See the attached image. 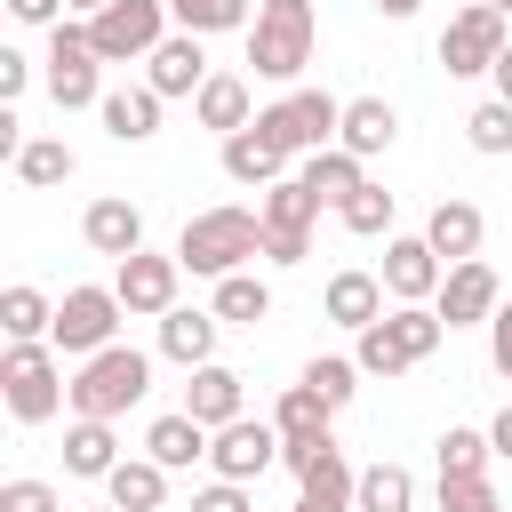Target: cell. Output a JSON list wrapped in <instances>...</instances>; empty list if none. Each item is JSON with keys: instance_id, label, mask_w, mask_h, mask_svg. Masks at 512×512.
Wrapping results in <instances>:
<instances>
[{"instance_id": "obj_37", "label": "cell", "mask_w": 512, "mask_h": 512, "mask_svg": "<svg viewBox=\"0 0 512 512\" xmlns=\"http://www.w3.org/2000/svg\"><path fill=\"white\" fill-rule=\"evenodd\" d=\"M432 464H440V480H472V472H488V464H496V440H488V432H472V424H448V432L432 440Z\"/></svg>"}, {"instance_id": "obj_39", "label": "cell", "mask_w": 512, "mask_h": 512, "mask_svg": "<svg viewBox=\"0 0 512 512\" xmlns=\"http://www.w3.org/2000/svg\"><path fill=\"white\" fill-rule=\"evenodd\" d=\"M304 384H312L328 408H352V392H360V360H344V352H320V360H304Z\"/></svg>"}, {"instance_id": "obj_17", "label": "cell", "mask_w": 512, "mask_h": 512, "mask_svg": "<svg viewBox=\"0 0 512 512\" xmlns=\"http://www.w3.org/2000/svg\"><path fill=\"white\" fill-rule=\"evenodd\" d=\"M80 240H88L96 256H112V264H120V256H136V248H144V208H136V200H120V192H104V200H88V208H80Z\"/></svg>"}, {"instance_id": "obj_31", "label": "cell", "mask_w": 512, "mask_h": 512, "mask_svg": "<svg viewBox=\"0 0 512 512\" xmlns=\"http://www.w3.org/2000/svg\"><path fill=\"white\" fill-rule=\"evenodd\" d=\"M272 424H280V448H296V440H328V424H336V408L296 376L288 392H280V408H272Z\"/></svg>"}, {"instance_id": "obj_5", "label": "cell", "mask_w": 512, "mask_h": 512, "mask_svg": "<svg viewBox=\"0 0 512 512\" xmlns=\"http://www.w3.org/2000/svg\"><path fill=\"white\" fill-rule=\"evenodd\" d=\"M144 392H152V352H136V344H104L72 368V416H112L120 424Z\"/></svg>"}, {"instance_id": "obj_10", "label": "cell", "mask_w": 512, "mask_h": 512, "mask_svg": "<svg viewBox=\"0 0 512 512\" xmlns=\"http://www.w3.org/2000/svg\"><path fill=\"white\" fill-rule=\"evenodd\" d=\"M120 320H128V304H120V288H96V280H80V288H64L56 296V352L64 360H88V352H104V344H120Z\"/></svg>"}, {"instance_id": "obj_36", "label": "cell", "mask_w": 512, "mask_h": 512, "mask_svg": "<svg viewBox=\"0 0 512 512\" xmlns=\"http://www.w3.org/2000/svg\"><path fill=\"white\" fill-rule=\"evenodd\" d=\"M392 216H400V200H392L384 184H360V192L336 200V224H344L352 240H392Z\"/></svg>"}, {"instance_id": "obj_46", "label": "cell", "mask_w": 512, "mask_h": 512, "mask_svg": "<svg viewBox=\"0 0 512 512\" xmlns=\"http://www.w3.org/2000/svg\"><path fill=\"white\" fill-rule=\"evenodd\" d=\"M8 16H16V24H64L72 8H64V0H8Z\"/></svg>"}, {"instance_id": "obj_18", "label": "cell", "mask_w": 512, "mask_h": 512, "mask_svg": "<svg viewBox=\"0 0 512 512\" xmlns=\"http://www.w3.org/2000/svg\"><path fill=\"white\" fill-rule=\"evenodd\" d=\"M160 88L152 80H136V88H104V104H96V120H104V136L112 144H152L160 136Z\"/></svg>"}, {"instance_id": "obj_14", "label": "cell", "mask_w": 512, "mask_h": 512, "mask_svg": "<svg viewBox=\"0 0 512 512\" xmlns=\"http://www.w3.org/2000/svg\"><path fill=\"white\" fill-rule=\"evenodd\" d=\"M376 272H384V296H392V304H432L440 280H448V256H440L424 232H392Z\"/></svg>"}, {"instance_id": "obj_16", "label": "cell", "mask_w": 512, "mask_h": 512, "mask_svg": "<svg viewBox=\"0 0 512 512\" xmlns=\"http://www.w3.org/2000/svg\"><path fill=\"white\" fill-rule=\"evenodd\" d=\"M144 80H152L160 96H200V88H208V40H200V32H168V40L144 56Z\"/></svg>"}, {"instance_id": "obj_44", "label": "cell", "mask_w": 512, "mask_h": 512, "mask_svg": "<svg viewBox=\"0 0 512 512\" xmlns=\"http://www.w3.org/2000/svg\"><path fill=\"white\" fill-rule=\"evenodd\" d=\"M488 368L496 376H512V296L496 304V320H488Z\"/></svg>"}, {"instance_id": "obj_48", "label": "cell", "mask_w": 512, "mask_h": 512, "mask_svg": "<svg viewBox=\"0 0 512 512\" xmlns=\"http://www.w3.org/2000/svg\"><path fill=\"white\" fill-rule=\"evenodd\" d=\"M416 8H424V0H376V16H384V24H408Z\"/></svg>"}, {"instance_id": "obj_47", "label": "cell", "mask_w": 512, "mask_h": 512, "mask_svg": "<svg viewBox=\"0 0 512 512\" xmlns=\"http://www.w3.org/2000/svg\"><path fill=\"white\" fill-rule=\"evenodd\" d=\"M488 440H496V456H504V464H512V400H504V408H496V416H488Z\"/></svg>"}, {"instance_id": "obj_20", "label": "cell", "mask_w": 512, "mask_h": 512, "mask_svg": "<svg viewBox=\"0 0 512 512\" xmlns=\"http://www.w3.org/2000/svg\"><path fill=\"white\" fill-rule=\"evenodd\" d=\"M288 168H296V160H288V152H280V144H272V136L256 128V120L224 136V176H232V184H248V192H264V184H280Z\"/></svg>"}, {"instance_id": "obj_11", "label": "cell", "mask_w": 512, "mask_h": 512, "mask_svg": "<svg viewBox=\"0 0 512 512\" xmlns=\"http://www.w3.org/2000/svg\"><path fill=\"white\" fill-rule=\"evenodd\" d=\"M512 16L504 8H488V0H472V8H456L448 24H440V72L448 80H480V72H496V56H504V32Z\"/></svg>"}, {"instance_id": "obj_24", "label": "cell", "mask_w": 512, "mask_h": 512, "mask_svg": "<svg viewBox=\"0 0 512 512\" xmlns=\"http://www.w3.org/2000/svg\"><path fill=\"white\" fill-rule=\"evenodd\" d=\"M144 456H160L168 472H192V464H208V424L192 408H168L144 424Z\"/></svg>"}, {"instance_id": "obj_19", "label": "cell", "mask_w": 512, "mask_h": 512, "mask_svg": "<svg viewBox=\"0 0 512 512\" xmlns=\"http://www.w3.org/2000/svg\"><path fill=\"white\" fill-rule=\"evenodd\" d=\"M184 408L216 432V424H232V416H248V384H240V368H224V360H208V368H184Z\"/></svg>"}, {"instance_id": "obj_49", "label": "cell", "mask_w": 512, "mask_h": 512, "mask_svg": "<svg viewBox=\"0 0 512 512\" xmlns=\"http://www.w3.org/2000/svg\"><path fill=\"white\" fill-rule=\"evenodd\" d=\"M488 80H496V96L512 104V40H504V56H496V72H488Z\"/></svg>"}, {"instance_id": "obj_53", "label": "cell", "mask_w": 512, "mask_h": 512, "mask_svg": "<svg viewBox=\"0 0 512 512\" xmlns=\"http://www.w3.org/2000/svg\"><path fill=\"white\" fill-rule=\"evenodd\" d=\"M488 8H504V16H512V0H488Z\"/></svg>"}, {"instance_id": "obj_45", "label": "cell", "mask_w": 512, "mask_h": 512, "mask_svg": "<svg viewBox=\"0 0 512 512\" xmlns=\"http://www.w3.org/2000/svg\"><path fill=\"white\" fill-rule=\"evenodd\" d=\"M24 88H32V56L24 48H0V104H16Z\"/></svg>"}, {"instance_id": "obj_22", "label": "cell", "mask_w": 512, "mask_h": 512, "mask_svg": "<svg viewBox=\"0 0 512 512\" xmlns=\"http://www.w3.org/2000/svg\"><path fill=\"white\" fill-rule=\"evenodd\" d=\"M216 336H224V320L200 312V304L160 312V360H176V368H208L216 360Z\"/></svg>"}, {"instance_id": "obj_41", "label": "cell", "mask_w": 512, "mask_h": 512, "mask_svg": "<svg viewBox=\"0 0 512 512\" xmlns=\"http://www.w3.org/2000/svg\"><path fill=\"white\" fill-rule=\"evenodd\" d=\"M440 512H504V496L488 472H472V480H440Z\"/></svg>"}, {"instance_id": "obj_34", "label": "cell", "mask_w": 512, "mask_h": 512, "mask_svg": "<svg viewBox=\"0 0 512 512\" xmlns=\"http://www.w3.org/2000/svg\"><path fill=\"white\" fill-rule=\"evenodd\" d=\"M352 512H416V472L408 464H360V496H352Z\"/></svg>"}, {"instance_id": "obj_51", "label": "cell", "mask_w": 512, "mask_h": 512, "mask_svg": "<svg viewBox=\"0 0 512 512\" xmlns=\"http://www.w3.org/2000/svg\"><path fill=\"white\" fill-rule=\"evenodd\" d=\"M296 512H344V504H312V496H296Z\"/></svg>"}, {"instance_id": "obj_33", "label": "cell", "mask_w": 512, "mask_h": 512, "mask_svg": "<svg viewBox=\"0 0 512 512\" xmlns=\"http://www.w3.org/2000/svg\"><path fill=\"white\" fill-rule=\"evenodd\" d=\"M296 496H312V504H344V512H352V496H360V472L344 464V448H336V440H328V448H320V456L296 472Z\"/></svg>"}, {"instance_id": "obj_15", "label": "cell", "mask_w": 512, "mask_h": 512, "mask_svg": "<svg viewBox=\"0 0 512 512\" xmlns=\"http://www.w3.org/2000/svg\"><path fill=\"white\" fill-rule=\"evenodd\" d=\"M496 304H504V280H496V264H488V256L448 264V280H440V296H432V312L448 320V336H456V328H488V320H496Z\"/></svg>"}, {"instance_id": "obj_21", "label": "cell", "mask_w": 512, "mask_h": 512, "mask_svg": "<svg viewBox=\"0 0 512 512\" xmlns=\"http://www.w3.org/2000/svg\"><path fill=\"white\" fill-rule=\"evenodd\" d=\"M320 312L336 320V328H368V320H384V272H328V288H320Z\"/></svg>"}, {"instance_id": "obj_26", "label": "cell", "mask_w": 512, "mask_h": 512, "mask_svg": "<svg viewBox=\"0 0 512 512\" xmlns=\"http://www.w3.org/2000/svg\"><path fill=\"white\" fill-rule=\"evenodd\" d=\"M336 144H344V152H360V160H376V152H392V144H400V112H392L384 96H352V104H344Z\"/></svg>"}, {"instance_id": "obj_35", "label": "cell", "mask_w": 512, "mask_h": 512, "mask_svg": "<svg viewBox=\"0 0 512 512\" xmlns=\"http://www.w3.org/2000/svg\"><path fill=\"white\" fill-rule=\"evenodd\" d=\"M8 168H16V184H32V192H48V184H64V176L80 168V152H72L64 136H24V152H16Z\"/></svg>"}, {"instance_id": "obj_1", "label": "cell", "mask_w": 512, "mask_h": 512, "mask_svg": "<svg viewBox=\"0 0 512 512\" xmlns=\"http://www.w3.org/2000/svg\"><path fill=\"white\" fill-rule=\"evenodd\" d=\"M264 256V208H200L184 216L176 232V264L192 280H224V272H248Z\"/></svg>"}, {"instance_id": "obj_27", "label": "cell", "mask_w": 512, "mask_h": 512, "mask_svg": "<svg viewBox=\"0 0 512 512\" xmlns=\"http://www.w3.org/2000/svg\"><path fill=\"white\" fill-rule=\"evenodd\" d=\"M424 240H432L448 264L480 256V240H488V216H480V200H440V208L424 216Z\"/></svg>"}, {"instance_id": "obj_25", "label": "cell", "mask_w": 512, "mask_h": 512, "mask_svg": "<svg viewBox=\"0 0 512 512\" xmlns=\"http://www.w3.org/2000/svg\"><path fill=\"white\" fill-rule=\"evenodd\" d=\"M112 464H120L112 416H72V424H64V472H72V480H112Z\"/></svg>"}, {"instance_id": "obj_7", "label": "cell", "mask_w": 512, "mask_h": 512, "mask_svg": "<svg viewBox=\"0 0 512 512\" xmlns=\"http://www.w3.org/2000/svg\"><path fill=\"white\" fill-rule=\"evenodd\" d=\"M48 72V104L56 112H96L104 104V56H96V40H88V24L80 16H64V24H48V56H40Z\"/></svg>"}, {"instance_id": "obj_52", "label": "cell", "mask_w": 512, "mask_h": 512, "mask_svg": "<svg viewBox=\"0 0 512 512\" xmlns=\"http://www.w3.org/2000/svg\"><path fill=\"white\" fill-rule=\"evenodd\" d=\"M88 512H120V504H112V496H104V504H88Z\"/></svg>"}, {"instance_id": "obj_4", "label": "cell", "mask_w": 512, "mask_h": 512, "mask_svg": "<svg viewBox=\"0 0 512 512\" xmlns=\"http://www.w3.org/2000/svg\"><path fill=\"white\" fill-rule=\"evenodd\" d=\"M0 400L16 424H48L72 408V376H64V352L56 344H8L0 352Z\"/></svg>"}, {"instance_id": "obj_23", "label": "cell", "mask_w": 512, "mask_h": 512, "mask_svg": "<svg viewBox=\"0 0 512 512\" xmlns=\"http://www.w3.org/2000/svg\"><path fill=\"white\" fill-rule=\"evenodd\" d=\"M192 120L216 128V136L248 128V120H256V80H248V72H208V88L192 96Z\"/></svg>"}, {"instance_id": "obj_42", "label": "cell", "mask_w": 512, "mask_h": 512, "mask_svg": "<svg viewBox=\"0 0 512 512\" xmlns=\"http://www.w3.org/2000/svg\"><path fill=\"white\" fill-rule=\"evenodd\" d=\"M0 512H64V496H56L48 480L16 472V480H0Z\"/></svg>"}, {"instance_id": "obj_29", "label": "cell", "mask_w": 512, "mask_h": 512, "mask_svg": "<svg viewBox=\"0 0 512 512\" xmlns=\"http://www.w3.org/2000/svg\"><path fill=\"white\" fill-rule=\"evenodd\" d=\"M104 496H112L120 512H160V504H168V464H160V456H120L112 480H104Z\"/></svg>"}, {"instance_id": "obj_12", "label": "cell", "mask_w": 512, "mask_h": 512, "mask_svg": "<svg viewBox=\"0 0 512 512\" xmlns=\"http://www.w3.org/2000/svg\"><path fill=\"white\" fill-rule=\"evenodd\" d=\"M280 464V424L272 416H232L208 432V472L216 480H264Z\"/></svg>"}, {"instance_id": "obj_9", "label": "cell", "mask_w": 512, "mask_h": 512, "mask_svg": "<svg viewBox=\"0 0 512 512\" xmlns=\"http://www.w3.org/2000/svg\"><path fill=\"white\" fill-rule=\"evenodd\" d=\"M256 208H264V264H304L312 256V224H320V192L288 168L280 184L256 192Z\"/></svg>"}, {"instance_id": "obj_3", "label": "cell", "mask_w": 512, "mask_h": 512, "mask_svg": "<svg viewBox=\"0 0 512 512\" xmlns=\"http://www.w3.org/2000/svg\"><path fill=\"white\" fill-rule=\"evenodd\" d=\"M312 48H320V8L312 0H256V24H248V72L256 80L296 88Z\"/></svg>"}, {"instance_id": "obj_32", "label": "cell", "mask_w": 512, "mask_h": 512, "mask_svg": "<svg viewBox=\"0 0 512 512\" xmlns=\"http://www.w3.org/2000/svg\"><path fill=\"white\" fill-rule=\"evenodd\" d=\"M208 312H216L224 328H256V320H272V280H256V272H224Z\"/></svg>"}, {"instance_id": "obj_28", "label": "cell", "mask_w": 512, "mask_h": 512, "mask_svg": "<svg viewBox=\"0 0 512 512\" xmlns=\"http://www.w3.org/2000/svg\"><path fill=\"white\" fill-rule=\"evenodd\" d=\"M0 336H8V344H48V336H56V296H40L32 280L0 288Z\"/></svg>"}, {"instance_id": "obj_13", "label": "cell", "mask_w": 512, "mask_h": 512, "mask_svg": "<svg viewBox=\"0 0 512 512\" xmlns=\"http://www.w3.org/2000/svg\"><path fill=\"white\" fill-rule=\"evenodd\" d=\"M112 288H120L128 320H160V312H176L184 264H176V248H168V256H160V248H136V256H120V264H112Z\"/></svg>"}, {"instance_id": "obj_6", "label": "cell", "mask_w": 512, "mask_h": 512, "mask_svg": "<svg viewBox=\"0 0 512 512\" xmlns=\"http://www.w3.org/2000/svg\"><path fill=\"white\" fill-rule=\"evenodd\" d=\"M256 128L288 152V160H304V152H328L336 144V128H344V96H328V88H312V80H296V88H280L264 112H256Z\"/></svg>"}, {"instance_id": "obj_43", "label": "cell", "mask_w": 512, "mask_h": 512, "mask_svg": "<svg viewBox=\"0 0 512 512\" xmlns=\"http://www.w3.org/2000/svg\"><path fill=\"white\" fill-rule=\"evenodd\" d=\"M192 512H256V504H248V480H208L192 496Z\"/></svg>"}, {"instance_id": "obj_8", "label": "cell", "mask_w": 512, "mask_h": 512, "mask_svg": "<svg viewBox=\"0 0 512 512\" xmlns=\"http://www.w3.org/2000/svg\"><path fill=\"white\" fill-rule=\"evenodd\" d=\"M88 24V40H96V56L104 64H144L168 32H176V16H168V0H104L96 16H80Z\"/></svg>"}, {"instance_id": "obj_38", "label": "cell", "mask_w": 512, "mask_h": 512, "mask_svg": "<svg viewBox=\"0 0 512 512\" xmlns=\"http://www.w3.org/2000/svg\"><path fill=\"white\" fill-rule=\"evenodd\" d=\"M168 16H176V32H248L256 24V0H168Z\"/></svg>"}, {"instance_id": "obj_30", "label": "cell", "mask_w": 512, "mask_h": 512, "mask_svg": "<svg viewBox=\"0 0 512 512\" xmlns=\"http://www.w3.org/2000/svg\"><path fill=\"white\" fill-rule=\"evenodd\" d=\"M296 176L320 192V208H336L344 192H360V184H368V160H360V152H344V144H328V152H304V160H296Z\"/></svg>"}, {"instance_id": "obj_40", "label": "cell", "mask_w": 512, "mask_h": 512, "mask_svg": "<svg viewBox=\"0 0 512 512\" xmlns=\"http://www.w3.org/2000/svg\"><path fill=\"white\" fill-rule=\"evenodd\" d=\"M464 136H472V152H488V160H504V152H512V104H504V96H488V104H472V120H464Z\"/></svg>"}, {"instance_id": "obj_2", "label": "cell", "mask_w": 512, "mask_h": 512, "mask_svg": "<svg viewBox=\"0 0 512 512\" xmlns=\"http://www.w3.org/2000/svg\"><path fill=\"white\" fill-rule=\"evenodd\" d=\"M448 344V320L432 312V304H384V320H368L360 336H352V360H360V376H408V368H424L432 352Z\"/></svg>"}, {"instance_id": "obj_50", "label": "cell", "mask_w": 512, "mask_h": 512, "mask_svg": "<svg viewBox=\"0 0 512 512\" xmlns=\"http://www.w3.org/2000/svg\"><path fill=\"white\" fill-rule=\"evenodd\" d=\"M64 8H72V16H96V8H104V0H64Z\"/></svg>"}]
</instances>
